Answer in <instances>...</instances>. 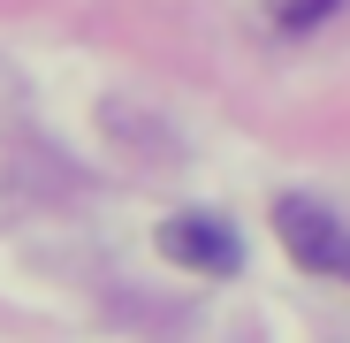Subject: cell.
<instances>
[{"instance_id":"1","label":"cell","mask_w":350,"mask_h":343,"mask_svg":"<svg viewBox=\"0 0 350 343\" xmlns=\"http://www.w3.org/2000/svg\"><path fill=\"white\" fill-rule=\"evenodd\" d=\"M274 229H282V244H289V259H297V267L342 275V282H350V229H342L320 199H282V206H274Z\"/></svg>"},{"instance_id":"3","label":"cell","mask_w":350,"mask_h":343,"mask_svg":"<svg viewBox=\"0 0 350 343\" xmlns=\"http://www.w3.org/2000/svg\"><path fill=\"white\" fill-rule=\"evenodd\" d=\"M327 8H335V0H289V8H282V23H289V31H305V23H320Z\"/></svg>"},{"instance_id":"2","label":"cell","mask_w":350,"mask_h":343,"mask_svg":"<svg viewBox=\"0 0 350 343\" xmlns=\"http://www.w3.org/2000/svg\"><path fill=\"white\" fill-rule=\"evenodd\" d=\"M160 252L175 267H198V275H237L244 267V244L228 237V221H213V214H175L160 229Z\"/></svg>"}]
</instances>
